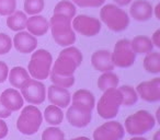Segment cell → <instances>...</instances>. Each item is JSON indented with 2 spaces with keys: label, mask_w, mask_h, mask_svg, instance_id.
Listing matches in <instances>:
<instances>
[{
  "label": "cell",
  "mask_w": 160,
  "mask_h": 140,
  "mask_svg": "<svg viewBox=\"0 0 160 140\" xmlns=\"http://www.w3.org/2000/svg\"><path fill=\"white\" fill-rule=\"evenodd\" d=\"M83 56L77 47L67 46L64 47L55 60L51 71L60 76H73L78 67L81 65Z\"/></svg>",
  "instance_id": "1"
},
{
  "label": "cell",
  "mask_w": 160,
  "mask_h": 140,
  "mask_svg": "<svg viewBox=\"0 0 160 140\" xmlns=\"http://www.w3.org/2000/svg\"><path fill=\"white\" fill-rule=\"evenodd\" d=\"M53 40L59 46H71L76 42V32L71 27V20L62 14L54 13L49 21Z\"/></svg>",
  "instance_id": "2"
},
{
  "label": "cell",
  "mask_w": 160,
  "mask_h": 140,
  "mask_svg": "<svg viewBox=\"0 0 160 140\" xmlns=\"http://www.w3.org/2000/svg\"><path fill=\"white\" fill-rule=\"evenodd\" d=\"M101 21L113 32H122L128 27L129 17L126 11L116 5H105L100 10Z\"/></svg>",
  "instance_id": "3"
},
{
  "label": "cell",
  "mask_w": 160,
  "mask_h": 140,
  "mask_svg": "<svg viewBox=\"0 0 160 140\" xmlns=\"http://www.w3.org/2000/svg\"><path fill=\"white\" fill-rule=\"evenodd\" d=\"M53 64L52 54L46 49H38L32 53L31 60L28 66L30 77L36 80H45L49 77Z\"/></svg>",
  "instance_id": "4"
},
{
  "label": "cell",
  "mask_w": 160,
  "mask_h": 140,
  "mask_svg": "<svg viewBox=\"0 0 160 140\" xmlns=\"http://www.w3.org/2000/svg\"><path fill=\"white\" fill-rule=\"evenodd\" d=\"M156 124L157 122L152 114L140 109L126 118L124 129L131 136H142L155 128Z\"/></svg>",
  "instance_id": "5"
},
{
  "label": "cell",
  "mask_w": 160,
  "mask_h": 140,
  "mask_svg": "<svg viewBox=\"0 0 160 140\" xmlns=\"http://www.w3.org/2000/svg\"><path fill=\"white\" fill-rule=\"evenodd\" d=\"M42 122L43 115L40 109L34 105H28L22 109L17 120V128L23 135L31 136L38 133Z\"/></svg>",
  "instance_id": "6"
},
{
  "label": "cell",
  "mask_w": 160,
  "mask_h": 140,
  "mask_svg": "<svg viewBox=\"0 0 160 140\" xmlns=\"http://www.w3.org/2000/svg\"><path fill=\"white\" fill-rule=\"evenodd\" d=\"M122 106V95L118 89H110L103 92L102 96L97 104V111L100 117L112 119L116 117L120 107Z\"/></svg>",
  "instance_id": "7"
},
{
  "label": "cell",
  "mask_w": 160,
  "mask_h": 140,
  "mask_svg": "<svg viewBox=\"0 0 160 140\" xmlns=\"http://www.w3.org/2000/svg\"><path fill=\"white\" fill-rule=\"evenodd\" d=\"M113 65L118 68H128L135 64L136 54L133 51L131 41L123 38L116 42L113 51L111 53Z\"/></svg>",
  "instance_id": "8"
},
{
  "label": "cell",
  "mask_w": 160,
  "mask_h": 140,
  "mask_svg": "<svg viewBox=\"0 0 160 140\" xmlns=\"http://www.w3.org/2000/svg\"><path fill=\"white\" fill-rule=\"evenodd\" d=\"M71 27L75 32L86 37H93L100 33L102 23L99 19L93 17L80 14L71 20Z\"/></svg>",
  "instance_id": "9"
},
{
  "label": "cell",
  "mask_w": 160,
  "mask_h": 140,
  "mask_svg": "<svg viewBox=\"0 0 160 140\" xmlns=\"http://www.w3.org/2000/svg\"><path fill=\"white\" fill-rule=\"evenodd\" d=\"M21 95L29 104L40 105L46 99V89L40 80L30 78L21 87Z\"/></svg>",
  "instance_id": "10"
},
{
  "label": "cell",
  "mask_w": 160,
  "mask_h": 140,
  "mask_svg": "<svg viewBox=\"0 0 160 140\" xmlns=\"http://www.w3.org/2000/svg\"><path fill=\"white\" fill-rule=\"evenodd\" d=\"M124 135V126L116 120H111L99 126L93 131V140H122Z\"/></svg>",
  "instance_id": "11"
},
{
  "label": "cell",
  "mask_w": 160,
  "mask_h": 140,
  "mask_svg": "<svg viewBox=\"0 0 160 140\" xmlns=\"http://www.w3.org/2000/svg\"><path fill=\"white\" fill-rule=\"evenodd\" d=\"M138 98L149 103L160 101V78H155L150 81L140 82L136 88Z\"/></svg>",
  "instance_id": "12"
},
{
  "label": "cell",
  "mask_w": 160,
  "mask_h": 140,
  "mask_svg": "<svg viewBox=\"0 0 160 140\" xmlns=\"http://www.w3.org/2000/svg\"><path fill=\"white\" fill-rule=\"evenodd\" d=\"M66 117L71 126L77 127V128H83V127L88 126L91 122L92 111L72 104L67 109Z\"/></svg>",
  "instance_id": "13"
},
{
  "label": "cell",
  "mask_w": 160,
  "mask_h": 140,
  "mask_svg": "<svg viewBox=\"0 0 160 140\" xmlns=\"http://www.w3.org/2000/svg\"><path fill=\"white\" fill-rule=\"evenodd\" d=\"M12 46L21 54H31L38 47V40L28 31H19L14 35Z\"/></svg>",
  "instance_id": "14"
},
{
  "label": "cell",
  "mask_w": 160,
  "mask_h": 140,
  "mask_svg": "<svg viewBox=\"0 0 160 140\" xmlns=\"http://www.w3.org/2000/svg\"><path fill=\"white\" fill-rule=\"evenodd\" d=\"M47 98L48 101L53 105L60 107V109H66L69 106L71 102V95L66 88L58 87V85L52 84L48 87L47 90Z\"/></svg>",
  "instance_id": "15"
},
{
  "label": "cell",
  "mask_w": 160,
  "mask_h": 140,
  "mask_svg": "<svg viewBox=\"0 0 160 140\" xmlns=\"http://www.w3.org/2000/svg\"><path fill=\"white\" fill-rule=\"evenodd\" d=\"M129 14L135 21L145 22L152 17L153 8L147 0H136L129 8Z\"/></svg>",
  "instance_id": "16"
},
{
  "label": "cell",
  "mask_w": 160,
  "mask_h": 140,
  "mask_svg": "<svg viewBox=\"0 0 160 140\" xmlns=\"http://www.w3.org/2000/svg\"><path fill=\"white\" fill-rule=\"evenodd\" d=\"M91 64L93 68L100 72L112 71L115 67L112 61L111 51L107 49H100V51H94L91 56Z\"/></svg>",
  "instance_id": "17"
},
{
  "label": "cell",
  "mask_w": 160,
  "mask_h": 140,
  "mask_svg": "<svg viewBox=\"0 0 160 140\" xmlns=\"http://www.w3.org/2000/svg\"><path fill=\"white\" fill-rule=\"evenodd\" d=\"M0 101L5 105L6 109H9L10 112L19 111L24 105V100H23L21 93L13 88L5 90L0 95Z\"/></svg>",
  "instance_id": "18"
},
{
  "label": "cell",
  "mask_w": 160,
  "mask_h": 140,
  "mask_svg": "<svg viewBox=\"0 0 160 140\" xmlns=\"http://www.w3.org/2000/svg\"><path fill=\"white\" fill-rule=\"evenodd\" d=\"M25 29L32 35L38 37L47 33V31L49 30V22L43 16L35 14V16H32L31 18H28Z\"/></svg>",
  "instance_id": "19"
},
{
  "label": "cell",
  "mask_w": 160,
  "mask_h": 140,
  "mask_svg": "<svg viewBox=\"0 0 160 140\" xmlns=\"http://www.w3.org/2000/svg\"><path fill=\"white\" fill-rule=\"evenodd\" d=\"M72 104L92 111L96 106V99H94L93 93L90 92L89 90L80 89L73 93Z\"/></svg>",
  "instance_id": "20"
},
{
  "label": "cell",
  "mask_w": 160,
  "mask_h": 140,
  "mask_svg": "<svg viewBox=\"0 0 160 140\" xmlns=\"http://www.w3.org/2000/svg\"><path fill=\"white\" fill-rule=\"evenodd\" d=\"M8 79L12 87L16 89H21V87L30 79V75L25 68L17 66L13 67L11 70H9Z\"/></svg>",
  "instance_id": "21"
},
{
  "label": "cell",
  "mask_w": 160,
  "mask_h": 140,
  "mask_svg": "<svg viewBox=\"0 0 160 140\" xmlns=\"http://www.w3.org/2000/svg\"><path fill=\"white\" fill-rule=\"evenodd\" d=\"M131 45L136 55H146L153 51V44L148 36L138 35L131 41Z\"/></svg>",
  "instance_id": "22"
},
{
  "label": "cell",
  "mask_w": 160,
  "mask_h": 140,
  "mask_svg": "<svg viewBox=\"0 0 160 140\" xmlns=\"http://www.w3.org/2000/svg\"><path fill=\"white\" fill-rule=\"evenodd\" d=\"M28 17L27 13L23 11H14L7 18V27L11 31L19 32L23 31L27 25Z\"/></svg>",
  "instance_id": "23"
},
{
  "label": "cell",
  "mask_w": 160,
  "mask_h": 140,
  "mask_svg": "<svg viewBox=\"0 0 160 140\" xmlns=\"http://www.w3.org/2000/svg\"><path fill=\"white\" fill-rule=\"evenodd\" d=\"M44 119L52 126H58L62 123L64 119V113L62 109L56 106V105H49L44 111Z\"/></svg>",
  "instance_id": "24"
},
{
  "label": "cell",
  "mask_w": 160,
  "mask_h": 140,
  "mask_svg": "<svg viewBox=\"0 0 160 140\" xmlns=\"http://www.w3.org/2000/svg\"><path fill=\"white\" fill-rule=\"evenodd\" d=\"M118 83H120V79L112 71L103 72L98 79V88L103 92L110 89H115L118 87Z\"/></svg>",
  "instance_id": "25"
},
{
  "label": "cell",
  "mask_w": 160,
  "mask_h": 140,
  "mask_svg": "<svg viewBox=\"0 0 160 140\" xmlns=\"http://www.w3.org/2000/svg\"><path fill=\"white\" fill-rule=\"evenodd\" d=\"M142 65H144L145 70L149 74H160V54L157 51H150L146 54Z\"/></svg>",
  "instance_id": "26"
},
{
  "label": "cell",
  "mask_w": 160,
  "mask_h": 140,
  "mask_svg": "<svg viewBox=\"0 0 160 140\" xmlns=\"http://www.w3.org/2000/svg\"><path fill=\"white\" fill-rule=\"evenodd\" d=\"M54 13L56 14H62V16L67 17L70 20H72L76 17L77 13V9H76V5L72 1H68V0H62L54 8Z\"/></svg>",
  "instance_id": "27"
},
{
  "label": "cell",
  "mask_w": 160,
  "mask_h": 140,
  "mask_svg": "<svg viewBox=\"0 0 160 140\" xmlns=\"http://www.w3.org/2000/svg\"><path fill=\"white\" fill-rule=\"evenodd\" d=\"M118 91L121 92V95H122V105L133 106L137 103L138 94L134 88L129 85H122L121 88H118Z\"/></svg>",
  "instance_id": "28"
},
{
  "label": "cell",
  "mask_w": 160,
  "mask_h": 140,
  "mask_svg": "<svg viewBox=\"0 0 160 140\" xmlns=\"http://www.w3.org/2000/svg\"><path fill=\"white\" fill-rule=\"evenodd\" d=\"M49 79L52 83L55 85L62 88H70L75 84V76H60V75L54 74L51 71L49 74Z\"/></svg>",
  "instance_id": "29"
},
{
  "label": "cell",
  "mask_w": 160,
  "mask_h": 140,
  "mask_svg": "<svg viewBox=\"0 0 160 140\" xmlns=\"http://www.w3.org/2000/svg\"><path fill=\"white\" fill-rule=\"evenodd\" d=\"M45 2L44 0H25L24 12L30 16H35L43 11Z\"/></svg>",
  "instance_id": "30"
},
{
  "label": "cell",
  "mask_w": 160,
  "mask_h": 140,
  "mask_svg": "<svg viewBox=\"0 0 160 140\" xmlns=\"http://www.w3.org/2000/svg\"><path fill=\"white\" fill-rule=\"evenodd\" d=\"M42 140H65V133L57 126H52L43 131Z\"/></svg>",
  "instance_id": "31"
},
{
  "label": "cell",
  "mask_w": 160,
  "mask_h": 140,
  "mask_svg": "<svg viewBox=\"0 0 160 140\" xmlns=\"http://www.w3.org/2000/svg\"><path fill=\"white\" fill-rule=\"evenodd\" d=\"M17 9V0H0V16H10Z\"/></svg>",
  "instance_id": "32"
},
{
  "label": "cell",
  "mask_w": 160,
  "mask_h": 140,
  "mask_svg": "<svg viewBox=\"0 0 160 140\" xmlns=\"http://www.w3.org/2000/svg\"><path fill=\"white\" fill-rule=\"evenodd\" d=\"M12 48V40L6 33H0V55H6Z\"/></svg>",
  "instance_id": "33"
},
{
  "label": "cell",
  "mask_w": 160,
  "mask_h": 140,
  "mask_svg": "<svg viewBox=\"0 0 160 140\" xmlns=\"http://www.w3.org/2000/svg\"><path fill=\"white\" fill-rule=\"evenodd\" d=\"M72 2L81 8H99L104 5L105 0H72Z\"/></svg>",
  "instance_id": "34"
},
{
  "label": "cell",
  "mask_w": 160,
  "mask_h": 140,
  "mask_svg": "<svg viewBox=\"0 0 160 140\" xmlns=\"http://www.w3.org/2000/svg\"><path fill=\"white\" fill-rule=\"evenodd\" d=\"M8 74H9V68L6 62L0 60V83H3L8 79Z\"/></svg>",
  "instance_id": "35"
},
{
  "label": "cell",
  "mask_w": 160,
  "mask_h": 140,
  "mask_svg": "<svg viewBox=\"0 0 160 140\" xmlns=\"http://www.w3.org/2000/svg\"><path fill=\"white\" fill-rule=\"evenodd\" d=\"M7 135H8V126L5 120L2 118H0V139L6 138Z\"/></svg>",
  "instance_id": "36"
},
{
  "label": "cell",
  "mask_w": 160,
  "mask_h": 140,
  "mask_svg": "<svg viewBox=\"0 0 160 140\" xmlns=\"http://www.w3.org/2000/svg\"><path fill=\"white\" fill-rule=\"evenodd\" d=\"M12 112H10L9 109H7L5 107V105L1 103V101H0V118H2V119H5V118H8L10 117V115H11Z\"/></svg>",
  "instance_id": "37"
},
{
  "label": "cell",
  "mask_w": 160,
  "mask_h": 140,
  "mask_svg": "<svg viewBox=\"0 0 160 140\" xmlns=\"http://www.w3.org/2000/svg\"><path fill=\"white\" fill-rule=\"evenodd\" d=\"M150 40H151V42H152L153 46L160 48V30H157V31L152 34V37H151Z\"/></svg>",
  "instance_id": "38"
},
{
  "label": "cell",
  "mask_w": 160,
  "mask_h": 140,
  "mask_svg": "<svg viewBox=\"0 0 160 140\" xmlns=\"http://www.w3.org/2000/svg\"><path fill=\"white\" fill-rule=\"evenodd\" d=\"M113 1L118 6H121V7H124V6H127L132 2V0H113Z\"/></svg>",
  "instance_id": "39"
},
{
  "label": "cell",
  "mask_w": 160,
  "mask_h": 140,
  "mask_svg": "<svg viewBox=\"0 0 160 140\" xmlns=\"http://www.w3.org/2000/svg\"><path fill=\"white\" fill-rule=\"evenodd\" d=\"M159 9H160V3H158L157 6H156V8L153 10H155L156 12V18L158 19V20H160V16H159Z\"/></svg>",
  "instance_id": "40"
},
{
  "label": "cell",
  "mask_w": 160,
  "mask_h": 140,
  "mask_svg": "<svg viewBox=\"0 0 160 140\" xmlns=\"http://www.w3.org/2000/svg\"><path fill=\"white\" fill-rule=\"evenodd\" d=\"M129 140H147V139L142 137V136H133V138H131Z\"/></svg>",
  "instance_id": "41"
},
{
  "label": "cell",
  "mask_w": 160,
  "mask_h": 140,
  "mask_svg": "<svg viewBox=\"0 0 160 140\" xmlns=\"http://www.w3.org/2000/svg\"><path fill=\"white\" fill-rule=\"evenodd\" d=\"M70 140H90L88 137H77V138H73V139H70Z\"/></svg>",
  "instance_id": "42"
},
{
  "label": "cell",
  "mask_w": 160,
  "mask_h": 140,
  "mask_svg": "<svg viewBox=\"0 0 160 140\" xmlns=\"http://www.w3.org/2000/svg\"><path fill=\"white\" fill-rule=\"evenodd\" d=\"M159 135H160V130H158L155 133V136H153V140H159Z\"/></svg>",
  "instance_id": "43"
}]
</instances>
